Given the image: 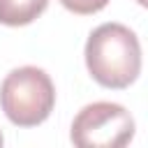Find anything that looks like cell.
Wrapping results in <instances>:
<instances>
[{"label": "cell", "mask_w": 148, "mask_h": 148, "mask_svg": "<svg viewBox=\"0 0 148 148\" xmlns=\"http://www.w3.org/2000/svg\"><path fill=\"white\" fill-rule=\"evenodd\" d=\"M86 67L104 88H127L141 72V44L123 23L97 25L86 42Z\"/></svg>", "instance_id": "obj_1"}, {"label": "cell", "mask_w": 148, "mask_h": 148, "mask_svg": "<svg viewBox=\"0 0 148 148\" xmlns=\"http://www.w3.org/2000/svg\"><path fill=\"white\" fill-rule=\"evenodd\" d=\"M0 106L18 127H35L44 123L56 106L51 76L32 65L12 69L0 83Z\"/></svg>", "instance_id": "obj_2"}, {"label": "cell", "mask_w": 148, "mask_h": 148, "mask_svg": "<svg viewBox=\"0 0 148 148\" xmlns=\"http://www.w3.org/2000/svg\"><path fill=\"white\" fill-rule=\"evenodd\" d=\"M69 136L79 148H123L134 136V118L116 102H92L76 113Z\"/></svg>", "instance_id": "obj_3"}, {"label": "cell", "mask_w": 148, "mask_h": 148, "mask_svg": "<svg viewBox=\"0 0 148 148\" xmlns=\"http://www.w3.org/2000/svg\"><path fill=\"white\" fill-rule=\"evenodd\" d=\"M49 0H0V23L2 25H28L44 9Z\"/></svg>", "instance_id": "obj_4"}, {"label": "cell", "mask_w": 148, "mask_h": 148, "mask_svg": "<svg viewBox=\"0 0 148 148\" xmlns=\"http://www.w3.org/2000/svg\"><path fill=\"white\" fill-rule=\"evenodd\" d=\"M60 5H62L65 9H69V12H74V14L86 16V14H97V12H102V9L109 5V0H60Z\"/></svg>", "instance_id": "obj_5"}, {"label": "cell", "mask_w": 148, "mask_h": 148, "mask_svg": "<svg viewBox=\"0 0 148 148\" xmlns=\"http://www.w3.org/2000/svg\"><path fill=\"white\" fill-rule=\"evenodd\" d=\"M2 141H5V139H2V132H0V146H2Z\"/></svg>", "instance_id": "obj_6"}]
</instances>
